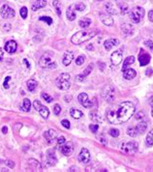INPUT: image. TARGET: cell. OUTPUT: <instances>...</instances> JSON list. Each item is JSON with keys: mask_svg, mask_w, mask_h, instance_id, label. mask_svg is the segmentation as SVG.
<instances>
[{"mask_svg": "<svg viewBox=\"0 0 153 172\" xmlns=\"http://www.w3.org/2000/svg\"><path fill=\"white\" fill-rule=\"evenodd\" d=\"M99 141H100L101 143H103L104 145H106V144H107V140H106V138H105V136H104V135L99 136Z\"/></svg>", "mask_w": 153, "mask_h": 172, "instance_id": "51", "label": "cell"}, {"mask_svg": "<svg viewBox=\"0 0 153 172\" xmlns=\"http://www.w3.org/2000/svg\"><path fill=\"white\" fill-rule=\"evenodd\" d=\"M47 5V0H36V1L32 4V11H37L39 9H42Z\"/></svg>", "mask_w": 153, "mask_h": 172, "instance_id": "21", "label": "cell"}, {"mask_svg": "<svg viewBox=\"0 0 153 172\" xmlns=\"http://www.w3.org/2000/svg\"><path fill=\"white\" fill-rule=\"evenodd\" d=\"M76 8H75V4L69 6V8L67 9V12H66V16H67V18L69 19V21H74V19L76 18ZM78 12V11H77Z\"/></svg>", "mask_w": 153, "mask_h": 172, "instance_id": "18", "label": "cell"}, {"mask_svg": "<svg viewBox=\"0 0 153 172\" xmlns=\"http://www.w3.org/2000/svg\"><path fill=\"white\" fill-rule=\"evenodd\" d=\"M138 143L136 141H129V142H123L120 146V149L121 151H123L125 154H128V155H134L135 153H137L138 151Z\"/></svg>", "mask_w": 153, "mask_h": 172, "instance_id": "6", "label": "cell"}, {"mask_svg": "<svg viewBox=\"0 0 153 172\" xmlns=\"http://www.w3.org/2000/svg\"><path fill=\"white\" fill-rule=\"evenodd\" d=\"M6 165L10 166V167H14L15 166V163H13L12 160H6Z\"/></svg>", "mask_w": 153, "mask_h": 172, "instance_id": "53", "label": "cell"}, {"mask_svg": "<svg viewBox=\"0 0 153 172\" xmlns=\"http://www.w3.org/2000/svg\"><path fill=\"white\" fill-rule=\"evenodd\" d=\"M109 134L111 136H113V137H117L119 135V130H115V129H111V130H110Z\"/></svg>", "mask_w": 153, "mask_h": 172, "instance_id": "38", "label": "cell"}, {"mask_svg": "<svg viewBox=\"0 0 153 172\" xmlns=\"http://www.w3.org/2000/svg\"><path fill=\"white\" fill-rule=\"evenodd\" d=\"M78 160H79V163L84 164V165L89 163V160H90V153H89V151L86 148L81 149L80 153H79V155L78 157Z\"/></svg>", "mask_w": 153, "mask_h": 172, "instance_id": "11", "label": "cell"}, {"mask_svg": "<svg viewBox=\"0 0 153 172\" xmlns=\"http://www.w3.org/2000/svg\"><path fill=\"white\" fill-rule=\"evenodd\" d=\"M105 8H106V10H107L108 14H110V15H115V14L117 13V12H116V9H115V5H114L113 3H110V2L107 3V4L105 5Z\"/></svg>", "mask_w": 153, "mask_h": 172, "instance_id": "26", "label": "cell"}, {"mask_svg": "<svg viewBox=\"0 0 153 172\" xmlns=\"http://www.w3.org/2000/svg\"><path fill=\"white\" fill-rule=\"evenodd\" d=\"M118 45H119V41L117 39H114V38L107 40V41L104 43V47H105L106 50H108V52H109V50H110L114 47L118 46Z\"/></svg>", "mask_w": 153, "mask_h": 172, "instance_id": "17", "label": "cell"}, {"mask_svg": "<svg viewBox=\"0 0 153 172\" xmlns=\"http://www.w3.org/2000/svg\"><path fill=\"white\" fill-rule=\"evenodd\" d=\"M53 5L55 8V11H56L57 15L61 16V3L58 1V0H54V1L53 2Z\"/></svg>", "mask_w": 153, "mask_h": 172, "instance_id": "33", "label": "cell"}, {"mask_svg": "<svg viewBox=\"0 0 153 172\" xmlns=\"http://www.w3.org/2000/svg\"><path fill=\"white\" fill-rule=\"evenodd\" d=\"M74 58V54L72 52H66L62 57V62L64 66H69L70 63L72 62V60Z\"/></svg>", "mask_w": 153, "mask_h": 172, "instance_id": "20", "label": "cell"}, {"mask_svg": "<svg viewBox=\"0 0 153 172\" xmlns=\"http://www.w3.org/2000/svg\"><path fill=\"white\" fill-rule=\"evenodd\" d=\"M84 60H85V57H84V56L79 55V56L77 58V60H76V64H77L78 66L83 65V64L84 63Z\"/></svg>", "mask_w": 153, "mask_h": 172, "instance_id": "36", "label": "cell"}, {"mask_svg": "<svg viewBox=\"0 0 153 172\" xmlns=\"http://www.w3.org/2000/svg\"><path fill=\"white\" fill-rule=\"evenodd\" d=\"M30 107H31V103H30V101L28 99H24L23 106H22V109L23 111H25V112H28V111L30 110Z\"/></svg>", "mask_w": 153, "mask_h": 172, "instance_id": "31", "label": "cell"}, {"mask_svg": "<svg viewBox=\"0 0 153 172\" xmlns=\"http://www.w3.org/2000/svg\"><path fill=\"white\" fill-rule=\"evenodd\" d=\"M61 124H62V126H63L64 128H66V129H70V127H71L70 122H69L68 120H66V119H64V120L61 121Z\"/></svg>", "mask_w": 153, "mask_h": 172, "instance_id": "45", "label": "cell"}, {"mask_svg": "<svg viewBox=\"0 0 153 172\" xmlns=\"http://www.w3.org/2000/svg\"><path fill=\"white\" fill-rule=\"evenodd\" d=\"M99 33L98 29H88V30H81L77 32L71 38V41L74 45H80L88 40L94 38Z\"/></svg>", "mask_w": 153, "mask_h": 172, "instance_id": "2", "label": "cell"}, {"mask_svg": "<svg viewBox=\"0 0 153 172\" xmlns=\"http://www.w3.org/2000/svg\"><path fill=\"white\" fill-rule=\"evenodd\" d=\"M146 144L147 146H153V130H151L146 135Z\"/></svg>", "mask_w": 153, "mask_h": 172, "instance_id": "32", "label": "cell"}, {"mask_svg": "<svg viewBox=\"0 0 153 172\" xmlns=\"http://www.w3.org/2000/svg\"><path fill=\"white\" fill-rule=\"evenodd\" d=\"M149 105H150L151 107H153V96L149 99Z\"/></svg>", "mask_w": 153, "mask_h": 172, "instance_id": "57", "label": "cell"}, {"mask_svg": "<svg viewBox=\"0 0 153 172\" xmlns=\"http://www.w3.org/2000/svg\"><path fill=\"white\" fill-rule=\"evenodd\" d=\"M84 78H85V76L84 75H79V76H77L76 80H78V81H84Z\"/></svg>", "mask_w": 153, "mask_h": 172, "instance_id": "50", "label": "cell"}, {"mask_svg": "<svg viewBox=\"0 0 153 172\" xmlns=\"http://www.w3.org/2000/svg\"><path fill=\"white\" fill-rule=\"evenodd\" d=\"M19 14H20V17H22L23 19L26 18L27 17V8L26 7H23L22 9H20Z\"/></svg>", "mask_w": 153, "mask_h": 172, "instance_id": "37", "label": "cell"}, {"mask_svg": "<svg viewBox=\"0 0 153 172\" xmlns=\"http://www.w3.org/2000/svg\"><path fill=\"white\" fill-rule=\"evenodd\" d=\"M145 74H146V76H150L152 74V69H148V72H146Z\"/></svg>", "mask_w": 153, "mask_h": 172, "instance_id": "60", "label": "cell"}, {"mask_svg": "<svg viewBox=\"0 0 153 172\" xmlns=\"http://www.w3.org/2000/svg\"><path fill=\"white\" fill-rule=\"evenodd\" d=\"M123 72V76L130 80V79H133L136 76H137V73H136V71L134 69H131V68H126L125 70L122 71Z\"/></svg>", "mask_w": 153, "mask_h": 172, "instance_id": "19", "label": "cell"}, {"mask_svg": "<svg viewBox=\"0 0 153 172\" xmlns=\"http://www.w3.org/2000/svg\"><path fill=\"white\" fill-rule=\"evenodd\" d=\"M135 106L131 102H123L108 111L107 118L110 124L119 125L125 123L134 115Z\"/></svg>", "mask_w": 153, "mask_h": 172, "instance_id": "1", "label": "cell"}, {"mask_svg": "<svg viewBox=\"0 0 153 172\" xmlns=\"http://www.w3.org/2000/svg\"><path fill=\"white\" fill-rule=\"evenodd\" d=\"M38 111H39L40 115L42 116L43 118H45V119H47L48 117V115H49V110H48V108L46 107V106H41Z\"/></svg>", "mask_w": 153, "mask_h": 172, "instance_id": "27", "label": "cell"}, {"mask_svg": "<svg viewBox=\"0 0 153 172\" xmlns=\"http://www.w3.org/2000/svg\"><path fill=\"white\" fill-rule=\"evenodd\" d=\"M7 131H8V128H7V127H3V129H2V133H3V134H7Z\"/></svg>", "mask_w": 153, "mask_h": 172, "instance_id": "58", "label": "cell"}, {"mask_svg": "<svg viewBox=\"0 0 153 172\" xmlns=\"http://www.w3.org/2000/svg\"><path fill=\"white\" fill-rule=\"evenodd\" d=\"M26 85H27V88H28V90L30 91V92H34L38 84H37L36 80H34V79H29V80H27Z\"/></svg>", "mask_w": 153, "mask_h": 172, "instance_id": "24", "label": "cell"}, {"mask_svg": "<svg viewBox=\"0 0 153 172\" xmlns=\"http://www.w3.org/2000/svg\"><path fill=\"white\" fill-rule=\"evenodd\" d=\"M1 171H8V169H6V168H3V169H1Z\"/></svg>", "mask_w": 153, "mask_h": 172, "instance_id": "61", "label": "cell"}, {"mask_svg": "<svg viewBox=\"0 0 153 172\" xmlns=\"http://www.w3.org/2000/svg\"><path fill=\"white\" fill-rule=\"evenodd\" d=\"M144 116H145L144 112H138L135 117H136V119H141V118H144Z\"/></svg>", "mask_w": 153, "mask_h": 172, "instance_id": "54", "label": "cell"}, {"mask_svg": "<svg viewBox=\"0 0 153 172\" xmlns=\"http://www.w3.org/2000/svg\"><path fill=\"white\" fill-rule=\"evenodd\" d=\"M39 21L41 22H45L48 25H50L53 23V18L49 17H39Z\"/></svg>", "mask_w": 153, "mask_h": 172, "instance_id": "35", "label": "cell"}, {"mask_svg": "<svg viewBox=\"0 0 153 172\" xmlns=\"http://www.w3.org/2000/svg\"><path fill=\"white\" fill-rule=\"evenodd\" d=\"M23 62L27 65V67H28V69H30V64L28 63V61H27V59H23Z\"/></svg>", "mask_w": 153, "mask_h": 172, "instance_id": "59", "label": "cell"}, {"mask_svg": "<svg viewBox=\"0 0 153 172\" xmlns=\"http://www.w3.org/2000/svg\"><path fill=\"white\" fill-rule=\"evenodd\" d=\"M56 133L54 130H48L44 133V137L46 138L47 142L48 144H53L54 142V140L56 139Z\"/></svg>", "mask_w": 153, "mask_h": 172, "instance_id": "14", "label": "cell"}, {"mask_svg": "<svg viewBox=\"0 0 153 172\" xmlns=\"http://www.w3.org/2000/svg\"><path fill=\"white\" fill-rule=\"evenodd\" d=\"M92 70H93V65H92V64H90V65H89V66L84 70V74H83V75H84V76H86L87 75H89V74L91 73V71H92Z\"/></svg>", "mask_w": 153, "mask_h": 172, "instance_id": "42", "label": "cell"}, {"mask_svg": "<svg viewBox=\"0 0 153 172\" xmlns=\"http://www.w3.org/2000/svg\"><path fill=\"white\" fill-rule=\"evenodd\" d=\"M90 115H91V119L92 120H95V121H97V122H101V118L97 117V115H94L93 113H91Z\"/></svg>", "mask_w": 153, "mask_h": 172, "instance_id": "52", "label": "cell"}, {"mask_svg": "<svg viewBox=\"0 0 153 172\" xmlns=\"http://www.w3.org/2000/svg\"><path fill=\"white\" fill-rule=\"evenodd\" d=\"M151 116L153 117V107H152V110H151Z\"/></svg>", "mask_w": 153, "mask_h": 172, "instance_id": "62", "label": "cell"}, {"mask_svg": "<svg viewBox=\"0 0 153 172\" xmlns=\"http://www.w3.org/2000/svg\"><path fill=\"white\" fill-rule=\"evenodd\" d=\"M96 1H104V0H96Z\"/></svg>", "mask_w": 153, "mask_h": 172, "instance_id": "63", "label": "cell"}, {"mask_svg": "<svg viewBox=\"0 0 153 172\" xmlns=\"http://www.w3.org/2000/svg\"><path fill=\"white\" fill-rule=\"evenodd\" d=\"M91 24V19L90 18H87V17H84L83 19H80V21L79 22V25L80 27H83V28H87L89 27Z\"/></svg>", "mask_w": 153, "mask_h": 172, "instance_id": "28", "label": "cell"}, {"mask_svg": "<svg viewBox=\"0 0 153 172\" xmlns=\"http://www.w3.org/2000/svg\"><path fill=\"white\" fill-rule=\"evenodd\" d=\"M60 152L64 156H71L74 152V145L72 142H65L64 144L60 145Z\"/></svg>", "mask_w": 153, "mask_h": 172, "instance_id": "10", "label": "cell"}, {"mask_svg": "<svg viewBox=\"0 0 153 172\" xmlns=\"http://www.w3.org/2000/svg\"><path fill=\"white\" fill-rule=\"evenodd\" d=\"M39 65L44 69H49L53 70L56 68V63L54 60V54L52 52H46L43 54V56L40 58Z\"/></svg>", "mask_w": 153, "mask_h": 172, "instance_id": "3", "label": "cell"}, {"mask_svg": "<svg viewBox=\"0 0 153 172\" xmlns=\"http://www.w3.org/2000/svg\"><path fill=\"white\" fill-rule=\"evenodd\" d=\"M148 18H149V21L153 22V10H151V11L148 12Z\"/></svg>", "mask_w": 153, "mask_h": 172, "instance_id": "55", "label": "cell"}, {"mask_svg": "<svg viewBox=\"0 0 153 172\" xmlns=\"http://www.w3.org/2000/svg\"><path fill=\"white\" fill-rule=\"evenodd\" d=\"M89 129H90V130L92 131L93 134H95L96 131H98V130H99V125H97V124H91L89 126Z\"/></svg>", "mask_w": 153, "mask_h": 172, "instance_id": "40", "label": "cell"}, {"mask_svg": "<svg viewBox=\"0 0 153 172\" xmlns=\"http://www.w3.org/2000/svg\"><path fill=\"white\" fill-rule=\"evenodd\" d=\"M64 100L66 101L67 103H70V102H71V100H72V97H71V96H69V97H68V96H66V97L64 98Z\"/></svg>", "mask_w": 153, "mask_h": 172, "instance_id": "56", "label": "cell"}, {"mask_svg": "<svg viewBox=\"0 0 153 172\" xmlns=\"http://www.w3.org/2000/svg\"><path fill=\"white\" fill-rule=\"evenodd\" d=\"M11 80V76H7L6 78H5V81H4V83H3V87L5 88V89H9V81Z\"/></svg>", "mask_w": 153, "mask_h": 172, "instance_id": "44", "label": "cell"}, {"mask_svg": "<svg viewBox=\"0 0 153 172\" xmlns=\"http://www.w3.org/2000/svg\"><path fill=\"white\" fill-rule=\"evenodd\" d=\"M0 15L1 17L5 19H8V18H12L15 17L16 15V12L13 8H11L8 5H3L2 8L0 9Z\"/></svg>", "mask_w": 153, "mask_h": 172, "instance_id": "8", "label": "cell"}, {"mask_svg": "<svg viewBox=\"0 0 153 172\" xmlns=\"http://www.w3.org/2000/svg\"><path fill=\"white\" fill-rule=\"evenodd\" d=\"M10 30H11V25H10V23H5V24L3 25V31L9 32Z\"/></svg>", "mask_w": 153, "mask_h": 172, "instance_id": "49", "label": "cell"}, {"mask_svg": "<svg viewBox=\"0 0 153 172\" xmlns=\"http://www.w3.org/2000/svg\"><path fill=\"white\" fill-rule=\"evenodd\" d=\"M127 135L132 136V137H134L136 135H138V133H137V130H136V128H133V127H129L128 130H127Z\"/></svg>", "mask_w": 153, "mask_h": 172, "instance_id": "34", "label": "cell"}, {"mask_svg": "<svg viewBox=\"0 0 153 172\" xmlns=\"http://www.w3.org/2000/svg\"><path fill=\"white\" fill-rule=\"evenodd\" d=\"M42 98L46 101L47 103H52V101H53V98L49 95H48L47 93H42Z\"/></svg>", "mask_w": 153, "mask_h": 172, "instance_id": "39", "label": "cell"}, {"mask_svg": "<svg viewBox=\"0 0 153 172\" xmlns=\"http://www.w3.org/2000/svg\"><path fill=\"white\" fill-rule=\"evenodd\" d=\"M33 106H34L35 109H36V110L38 111V110L40 109V107L42 106V104H41V103L39 102V101H35V102H34V104H33Z\"/></svg>", "mask_w": 153, "mask_h": 172, "instance_id": "48", "label": "cell"}, {"mask_svg": "<svg viewBox=\"0 0 153 172\" xmlns=\"http://www.w3.org/2000/svg\"><path fill=\"white\" fill-rule=\"evenodd\" d=\"M102 97L105 100H107V102L111 103L115 101V90L111 85H107L103 90H102Z\"/></svg>", "mask_w": 153, "mask_h": 172, "instance_id": "7", "label": "cell"}, {"mask_svg": "<svg viewBox=\"0 0 153 172\" xmlns=\"http://www.w3.org/2000/svg\"><path fill=\"white\" fill-rule=\"evenodd\" d=\"M122 57H123V52H122V49H117V50H115L113 54H111L110 61H111V63H113L114 65L117 66L122 61Z\"/></svg>", "mask_w": 153, "mask_h": 172, "instance_id": "12", "label": "cell"}, {"mask_svg": "<svg viewBox=\"0 0 153 172\" xmlns=\"http://www.w3.org/2000/svg\"><path fill=\"white\" fill-rule=\"evenodd\" d=\"M146 129H147V124L145 123V122H140V124H138V126L136 127V130H137V133H138V135L139 134H144L145 131L146 130Z\"/></svg>", "mask_w": 153, "mask_h": 172, "instance_id": "25", "label": "cell"}, {"mask_svg": "<svg viewBox=\"0 0 153 172\" xmlns=\"http://www.w3.org/2000/svg\"><path fill=\"white\" fill-rule=\"evenodd\" d=\"M120 7H121V8H120V9H121V13L123 14V15L126 14V13L129 11V6H128L127 4H125V3H124L123 5H121Z\"/></svg>", "mask_w": 153, "mask_h": 172, "instance_id": "41", "label": "cell"}, {"mask_svg": "<svg viewBox=\"0 0 153 172\" xmlns=\"http://www.w3.org/2000/svg\"><path fill=\"white\" fill-rule=\"evenodd\" d=\"M17 48H18V45L15 41H13V40L7 42L5 45V50L8 53H15Z\"/></svg>", "mask_w": 153, "mask_h": 172, "instance_id": "16", "label": "cell"}, {"mask_svg": "<svg viewBox=\"0 0 153 172\" xmlns=\"http://www.w3.org/2000/svg\"><path fill=\"white\" fill-rule=\"evenodd\" d=\"M145 45L146 47H148L149 49L153 50V43H152L151 40H147V41H145Z\"/></svg>", "mask_w": 153, "mask_h": 172, "instance_id": "47", "label": "cell"}, {"mask_svg": "<svg viewBox=\"0 0 153 172\" xmlns=\"http://www.w3.org/2000/svg\"><path fill=\"white\" fill-rule=\"evenodd\" d=\"M121 30H122V32H123L124 34H126V35H132L134 33V27L129 23L122 24L121 25Z\"/></svg>", "mask_w": 153, "mask_h": 172, "instance_id": "22", "label": "cell"}, {"mask_svg": "<svg viewBox=\"0 0 153 172\" xmlns=\"http://www.w3.org/2000/svg\"><path fill=\"white\" fill-rule=\"evenodd\" d=\"M1 60H2V57H1V56H0V61H1Z\"/></svg>", "mask_w": 153, "mask_h": 172, "instance_id": "64", "label": "cell"}, {"mask_svg": "<svg viewBox=\"0 0 153 172\" xmlns=\"http://www.w3.org/2000/svg\"><path fill=\"white\" fill-rule=\"evenodd\" d=\"M56 163H57V159L55 157V154L54 153L52 155V154H49V152H48V165H54Z\"/></svg>", "mask_w": 153, "mask_h": 172, "instance_id": "30", "label": "cell"}, {"mask_svg": "<svg viewBox=\"0 0 153 172\" xmlns=\"http://www.w3.org/2000/svg\"><path fill=\"white\" fill-rule=\"evenodd\" d=\"M70 115L72 116L74 119H80L84 116V113L80 110L76 109V108H71L70 109Z\"/></svg>", "mask_w": 153, "mask_h": 172, "instance_id": "23", "label": "cell"}, {"mask_svg": "<svg viewBox=\"0 0 153 172\" xmlns=\"http://www.w3.org/2000/svg\"><path fill=\"white\" fill-rule=\"evenodd\" d=\"M150 61V55L147 52H145L144 49H140V53L139 54V62L140 66H145Z\"/></svg>", "mask_w": 153, "mask_h": 172, "instance_id": "13", "label": "cell"}, {"mask_svg": "<svg viewBox=\"0 0 153 172\" xmlns=\"http://www.w3.org/2000/svg\"><path fill=\"white\" fill-rule=\"evenodd\" d=\"M100 21L102 22V23H104L107 26H113L114 25V18L111 17L109 15H105V14H100Z\"/></svg>", "mask_w": 153, "mask_h": 172, "instance_id": "15", "label": "cell"}, {"mask_svg": "<svg viewBox=\"0 0 153 172\" xmlns=\"http://www.w3.org/2000/svg\"><path fill=\"white\" fill-rule=\"evenodd\" d=\"M60 111H61V106H59V105H55L54 106V114L55 115H58L59 113H60Z\"/></svg>", "mask_w": 153, "mask_h": 172, "instance_id": "43", "label": "cell"}, {"mask_svg": "<svg viewBox=\"0 0 153 172\" xmlns=\"http://www.w3.org/2000/svg\"><path fill=\"white\" fill-rule=\"evenodd\" d=\"M65 142H66V139H65L64 136H60V137H58V139H57V143H58L59 146L62 145V144H64Z\"/></svg>", "mask_w": 153, "mask_h": 172, "instance_id": "46", "label": "cell"}, {"mask_svg": "<svg viewBox=\"0 0 153 172\" xmlns=\"http://www.w3.org/2000/svg\"><path fill=\"white\" fill-rule=\"evenodd\" d=\"M145 16V9L140 6L134 7L130 12V18L133 23H140V21L144 18Z\"/></svg>", "mask_w": 153, "mask_h": 172, "instance_id": "5", "label": "cell"}, {"mask_svg": "<svg viewBox=\"0 0 153 172\" xmlns=\"http://www.w3.org/2000/svg\"><path fill=\"white\" fill-rule=\"evenodd\" d=\"M70 75L67 74V73H63L59 75L56 79H55V85L58 89L60 90H63V91H66L70 88L71 86V83H70Z\"/></svg>", "mask_w": 153, "mask_h": 172, "instance_id": "4", "label": "cell"}, {"mask_svg": "<svg viewBox=\"0 0 153 172\" xmlns=\"http://www.w3.org/2000/svg\"><path fill=\"white\" fill-rule=\"evenodd\" d=\"M78 101L81 106L86 107V108H90V107L93 106L92 102H90V101L88 100V95L86 93H80L78 97Z\"/></svg>", "mask_w": 153, "mask_h": 172, "instance_id": "9", "label": "cell"}, {"mask_svg": "<svg viewBox=\"0 0 153 172\" xmlns=\"http://www.w3.org/2000/svg\"><path fill=\"white\" fill-rule=\"evenodd\" d=\"M135 62V57L134 56H129L125 59V61L123 62V67H122V71L125 70L126 68H128L129 65L133 64Z\"/></svg>", "mask_w": 153, "mask_h": 172, "instance_id": "29", "label": "cell"}]
</instances>
